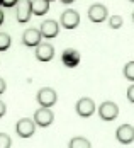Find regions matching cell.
Here are the masks:
<instances>
[{
	"label": "cell",
	"mask_w": 134,
	"mask_h": 148,
	"mask_svg": "<svg viewBox=\"0 0 134 148\" xmlns=\"http://www.w3.org/2000/svg\"><path fill=\"white\" fill-rule=\"evenodd\" d=\"M127 99H129V102L134 104V84L127 89Z\"/></svg>",
	"instance_id": "obj_20"
},
{
	"label": "cell",
	"mask_w": 134,
	"mask_h": 148,
	"mask_svg": "<svg viewBox=\"0 0 134 148\" xmlns=\"http://www.w3.org/2000/svg\"><path fill=\"white\" fill-rule=\"evenodd\" d=\"M12 147V140L7 133H0V148H10Z\"/></svg>",
	"instance_id": "obj_19"
},
{
	"label": "cell",
	"mask_w": 134,
	"mask_h": 148,
	"mask_svg": "<svg viewBox=\"0 0 134 148\" xmlns=\"http://www.w3.org/2000/svg\"><path fill=\"white\" fill-rule=\"evenodd\" d=\"M5 111H7V107H5V104L0 101V118H3L5 116Z\"/></svg>",
	"instance_id": "obj_23"
},
{
	"label": "cell",
	"mask_w": 134,
	"mask_h": 148,
	"mask_svg": "<svg viewBox=\"0 0 134 148\" xmlns=\"http://www.w3.org/2000/svg\"><path fill=\"white\" fill-rule=\"evenodd\" d=\"M107 15H109V10L102 3H93L88 9V19L92 22H104Z\"/></svg>",
	"instance_id": "obj_10"
},
{
	"label": "cell",
	"mask_w": 134,
	"mask_h": 148,
	"mask_svg": "<svg viewBox=\"0 0 134 148\" xmlns=\"http://www.w3.org/2000/svg\"><path fill=\"white\" fill-rule=\"evenodd\" d=\"M49 2H53V0H49Z\"/></svg>",
	"instance_id": "obj_28"
},
{
	"label": "cell",
	"mask_w": 134,
	"mask_h": 148,
	"mask_svg": "<svg viewBox=\"0 0 134 148\" xmlns=\"http://www.w3.org/2000/svg\"><path fill=\"white\" fill-rule=\"evenodd\" d=\"M0 5H2V0H0Z\"/></svg>",
	"instance_id": "obj_26"
},
{
	"label": "cell",
	"mask_w": 134,
	"mask_h": 148,
	"mask_svg": "<svg viewBox=\"0 0 134 148\" xmlns=\"http://www.w3.org/2000/svg\"><path fill=\"white\" fill-rule=\"evenodd\" d=\"M31 9L34 15H44L49 10V0H31Z\"/></svg>",
	"instance_id": "obj_14"
},
{
	"label": "cell",
	"mask_w": 134,
	"mask_h": 148,
	"mask_svg": "<svg viewBox=\"0 0 134 148\" xmlns=\"http://www.w3.org/2000/svg\"><path fill=\"white\" fill-rule=\"evenodd\" d=\"M116 138L120 145H129L134 141V128L131 124H120L116 131Z\"/></svg>",
	"instance_id": "obj_8"
},
{
	"label": "cell",
	"mask_w": 134,
	"mask_h": 148,
	"mask_svg": "<svg viewBox=\"0 0 134 148\" xmlns=\"http://www.w3.org/2000/svg\"><path fill=\"white\" fill-rule=\"evenodd\" d=\"M5 89H7V84H5V80H3V78H0V95L5 92Z\"/></svg>",
	"instance_id": "obj_22"
},
{
	"label": "cell",
	"mask_w": 134,
	"mask_h": 148,
	"mask_svg": "<svg viewBox=\"0 0 134 148\" xmlns=\"http://www.w3.org/2000/svg\"><path fill=\"white\" fill-rule=\"evenodd\" d=\"M95 112V102L88 97H82L76 102V114L82 118H90Z\"/></svg>",
	"instance_id": "obj_9"
},
{
	"label": "cell",
	"mask_w": 134,
	"mask_h": 148,
	"mask_svg": "<svg viewBox=\"0 0 134 148\" xmlns=\"http://www.w3.org/2000/svg\"><path fill=\"white\" fill-rule=\"evenodd\" d=\"M22 43L27 48H36L41 43V31L39 29H27L22 34Z\"/></svg>",
	"instance_id": "obj_11"
},
{
	"label": "cell",
	"mask_w": 134,
	"mask_h": 148,
	"mask_svg": "<svg viewBox=\"0 0 134 148\" xmlns=\"http://www.w3.org/2000/svg\"><path fill=\"white\" fill-rule=\"evenodd\" d=\"M131 2H134V0H131Z\"/></svg>",
	"instance_id": "obj_29"
},
{
	"label": "cell",
	"mask_w": 134,
	"mask_h": 148,
	"mask_svg": "<svg viewBox=\"0 0 134 148\" xmlns=\"http://www.w3.org/2000/svg\"><path fill=\"white\" fill-rule=\"evenodd\" d=\"M133 19H134V14H133Z\"/></svg>",
	"instance_id": "obj_27"
},
{
	"label": "cell",
	"mask_w": 134,
	"mask_h": 148,
	"mask_svg": "<svg viewBox=\"0 0 134 148\" xmlns=\"http://www.w3.org/2000/svg\"><path fill=\"white\" fill-rule=\"evenodd\" d=\"M54 56V48L49 43H39L36 46V58L39 61H49Z\"/></svg>",
	"instance_id": "obj_12"
},
{
	"label": "cell",
	"mask_w": 134,
	"mask_h": 148,
	"mask_svg": "<svg viewBox=\"0 0 134 148\" xmlns=\"http://www.w3.org/2000/svg\"><path fill=\"white\" fill-rule=\"evenodd\" d=\"M9 46H10V36L7 32H0V51L9 49Z\"/></svg>",
	"instance_id": "obj_17"
},
{
	"label": "cell",
	"mask_w": 134,
	"mask_h": 148,
	"mask_svg": "<svg viewBox=\"0 0 134 148\" xmlns=\"http://www.w3.org/2000/svg\"><path fill=\"white\" fill-rule=\"evenodd\" d=\"M54 121V114L51 112L49 107H39L36 112H34V123L36 126H41V128H48L51 126V123Z\"/></svg>",
	"instance_id": "obj_2"
},
{
	"label": "cell",
	"mask_w": 134,
	"mask_h": 148,
	"mask_svg": "<svg viewBox=\"0 0 134 148\" xmlns=\"http://www.w3.org/2000/svg\"><path fill=\"white\" fill-rule=\"evenodd\" d=\"M36 99H37L39 106H43V107H51V106H54L56 101H58V94L51 89V87H43V89L37 92Z\"/></svg>",
	"instance_id": "obj_1"
},
{
	"label": "cell",
	"mask_w": 134,
	"mask_h": 148,
	"mask_svg": "<svg viewBox=\"0 0 134 148\" xmlns=\"http://www.w3.org/2000/svg\"><path fill=\"white\" fill-rule=\"evenodd\" d=\"M2 24H3V12L0 10V26H2Z\"/></svg>",
	"instance_id": "obj_25"
},
{
	"label": "cell",
	"mask_w": 134,
	"mask_h": 148,
	"mask_svg": "<svg viewBox=\"0 0 134 148\" xmlns=\"http://www.w3.org/2000/svg\"><path fill=\"white\" fill-rule=\"evenodd\" d=\"M124 77H126L127 80L134 82V61L126 63V66H124Z\"/></svg>",
	"instance_id": "obj_16"
},
{
	"label": "cell",
	"mask_w": 134,
	"mask_h": 148,
	"mask_svg": "<svg viewBox=\"0 0 134 148\" xmlns=\"http://www.w3.org/2000/svg\"><path fill=\"white\" fill-rule=\"evenodd\" d=\"M61 3H65V5H68V3H71V2H75V0H60Z\"/></svg>",
	"instance_id": "obj_24"
},
{
	"label": "cell",
	"mask_w": 134,
	"mask_h": 148,
	"mask_svg": "<svg viewBox=\"0 0 134 148\" xmlns=\"http://www.w3.org/2000/svg\"><path fill=\"white\" fill-rule=\"evenodd\" d=\"M19 0H2V5L3 7H14Z\"/></svg>",
	"instance_id": "obj_21"
},
{
	"label": "cell",
	"mask_w": 134,
	"mask_h": 148,
	"mask_svg": "<svg viewBox=\"0 0 134 148\" xmlns=\"http://www.w3.org/2000/svg\"><path fill=\"white\" fill-rule=\"evenodd\" d=\"M80 53L76 51V49H65L63 51V55H61V61H63V65L65 66H68V68H75L78 63H80Z\"/></svg>",
	"instance_id": "obj_13"
},
{
	"label": "cell",
	"mask_w": 134,
	"mask_h": 148,
	"mask_svg": "<svg viewBox=\"0 0 134 148\" xmlns=\"http://www.w3.org/2000/svg\"><path fill=\"white\" fill-rule=\"evenodd\" d=\"M122 17L120 15H112L110 19H109V26L112 27V29H119V27H122Z\"/></svg>",
	"instance_id": "obj_18"
},
{
	"label": "cell",
	"mask_w": 134,
	"mask_h": 148,
	"mask_svg": "<svg viewBox=\"0 0 134 148\" xmlns=\"http://www.w3.org/2000/svg\"><path fill=\"white\" fill-rule=\"evenodd\" d=\"M15 5H17V10H15V14H17V22L24 24V22L31 21V15H32L31 0H19Z\"/></svg>",
	"instance_id": "obj_6"
},
{
	"label": "cell",
	"mask_w": 134,
	"mask_h": 148,
	"mask_svg": "<svg viewBox=\"0 0 134 148\" xmlns=\"http://www.w3.org/2000/svg\"><path fill=\"white\" fill-rule=\"evenodd\" d=\"M36 131V123L34 119H27V118H22L17 121L15 124V133L19 134L20 138H31Z\"/></svg>",
	"instance_id": "obj_3"
},
{
	"label": "cell",
	"mask_w": 134,
	"mask_h": 148,
	"mask_svg": "<svg viewBox=\"0 0 134 148\" xmlns=\"http://www.w3.org/2000/svg\"><path fill=\"white\" fill-rule=\"evenodd\" d=\"M99 116L104 119V121H114V119L119 116V107H117V104L112 102V101L102 102L100 107H99Z\"/></svg>",
	"instance_id": "obj_4"
},
{
	"label": "cell",
	"mask_w": 134,
	"mask_h": 148,
	"mask_svg": "<svg viewBox=\"0 0 134 148\" xmlns=\"http://www.w3.org/2000/svg\"><path fill=\"white\" fill-rule=\"evenodd\" d=\"M68 147L70 148H90L92 147V143H90L88 140H85V138L76 136V138H73V140L68 143Z\"/></svg>",
	"instance_id": "obj_15"
},
{
	"label": "cell",
	"mask_w": 134,
	"mask_h": 148,
	"mask_svg": "<svg viewBox=\"0 0 134 148\" xmlns=\"http://www.w3.org/2000/svg\"><path fill=\"white\" fill-rule=\"evenodd\" d=\"M60 22L65 29H75L80 24V14L76 10H73V9H68V10H65L61 14Z\"/></svg>",
	"instance_id": "obj_5"
},
{
	"label": "cell",
	"mask_w": 134,
	"mask_h": 148,
	"mask_svg": "<svg viewBox=\"0 0 134 148\" xmlns=\"http://www.w3.org/2000/svg\"><path fill=\"white\" fill-rule=\"evenodd\" d=\"M41 36L46 38V39H53V38H56L58 36V32H60V26H58V22L56 21H53V19H46L41 22Z\"/></svg>",
	"instance_id": "obj_7"
}]
</instances>
